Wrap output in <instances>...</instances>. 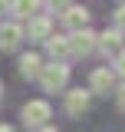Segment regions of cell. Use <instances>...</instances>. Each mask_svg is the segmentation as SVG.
Here are the masks:
<instances>
[{
  "label": "cell",
  "instance_id": "obj_6",
  "mask_svg": "<svg viewBox=\"0 0 125 132\" xmlns=\"http://www.w3.org/2000/svg\"><path fill=\"white\" fill-rule=\"evenodd\" d=\"M89 89H69L66 93V102H62V109H66V116H73V119H79V116L89 109Z\"/></svg>",
  "mask_w": 125,
  "mask_h": 132
},
{
  "label": "cell",
  "instance_id": "obj_11",
  "mask_svg": "<svg viewBox=\"0 0 125 132\" xmlns=\"http://www.w3.org/2000/svg\"><path fill=\"white\" fill-rule=\"evenodd\" d=\"M40 7H43V0H10V7H7V10H10L16 20H26V16H33Z\"/></svg>",
  "mask_w": 125,
  "mask_h": 132
},
{
  "label": "cell",
  "instance_id": "obj_17",
  "mask_svg": "<svg viewBox=\"0 0 125 132\" xmlns=\"http://www.w3.org/2000/svg\"><path fill=\"white\" fill-rule=\"evenodd\" d=\"M36 132H59V129H56V126H49V122H46V126H40Z\"/></svg>",
  "mask_w": 125,
  "mask_h": 132
},
{
  "label": "cell",
  "instance_id": "obj_19",
  "mask_svg": "<svg viewBox=\"0 0 125 132\" xmlns=\"http://www.w3.org/2000/svg\"><path fill=\"white\" fill-rule=\"evenodd\" d=\"M7 7H10V0H0V13H3V10H7Z\"/></svg>",
  "mask_w": 125,
  "mask_h": 132
},
{
  "label": "cell",
  "instance_id": "obj_18",
  "mask_svg": "<svg viewBox=\"0 0 125 132\" xmlns=\"http://www.w3.org/2000/svg\"><path fill=\"white\" fill-rule=\"evenodd\" d=\"M0 132H13V126H7V122H0Z\"/></svg>",
  "mask_w": 125,
  "mask_h": 132
},
{
  "label": "cell",
  "instance_id": "obj_5",
  "mask_svg": "<svg viewBox=\"0 0 125 132\" xmlns=\"http://www.w3.org/2000/svg\"><path fill=\"white\" fill-rule=\"evenodd\" d=\"M59 16H62V27H66L69 33L89 27V10H86V7H79V3H69L66 10H59Z\"/></svg>",
  "mask_w": 125,
  "mask_h": 132
},
{
  "label": "cell",
  "instance_id": "obj_20",
  "mask_svg": "<svg viewBox=\"0 0 125 132\" xmlns=\"http://www.w3.org/2000/svg\"><path fill=\"white\" fill-rule=\"evenodd\" d=\"M0 102H3V82H0Z\"/></svg>",
  "mask_w": 125,
  "mask_h": 132
},
{
  "label": "cell",
  "instance_id": "obj_1",
  "mask_svg": "<svg viewBox=\"0 0 125 132\" xmlns=\"http://www.w3.org/2000/svg\"><path fill=\"white\" fill-rule=\"evenodd\" d=\"M36 79H40V86H43V93H59L62 86L69 82V66L62 63V60H53L49 66H40Z\"/></svg>",
  "mask_w": 125,
  "mask_h": 132
},
{
  "label": "cell",
  "instance_id": "obj_8",
  "mask_svg": "<svg viewBox=\"0 0 125 132\" xmlns=\"http://www.w3.org/2000/svg\"><path fill=\"white\" fill-rule=\"evenodd\" d=\"M23 40H26V36H23V27H20V23H3V27H0V50H3V53H13Z\"/></svg>",
  "mask_w": 125,
  "mask_h": 132
},
{
  "label": "cell",
  "instance_id": "obj_15",
  "mask_svg": "<svg viewBox=\"0 0 125 132\" xmlns=\"http://www.w3.org/2000/svg\"><path fill=\"white\" fill-rule=\"evenodd\" d=\"M115 30H122V33H125V3L115 10Z\"/></svg>",
  "mask_w": 125,
  "mask_h": 132
},
{
  "label": "cell",
  "instance_id": "obj_2",
  "mask_svg": "<svg viewBox=\"0 0 125 132\" xmlns=\"http://www.w3.org/2000/svg\"><path fill=\"white\" fill-rule=\"evenodd\" d=\"M20 119H23V126L26 129H40V126H46L49 119H53V106H49L46 99H30L23 109H20Z\"/></svg>",
  "mask_w": 125,
  "mask_h": 132
},
{
  "label": "cell",
  "instance_id": "obj_3",
  "mask_svg": "<svg viewBox=\"0 0 125 132\" xmlns=\"http://www.w3.org/2000/svg\"><path fill=\"white\" fill-rule=\"evenodd\" d=\"M112 89H115V69H112V66L92 69V76H89V93H95V96H109Z\"/></svg>",
  "mask_w": 125,
  "mask_h": 132
},
{
  "label": "cell",
  "instance_id": "obj_7",
  "mask_svg": "<svg viewBox=\"0 0 125 132\" xmlns=\"http://www.w3.org/2000/svg\"><path fill=\"white\" fill-rule=\"evenodd\" d=\"M49 33H53V20H49L46 13L26 16V30H23V36H30V40H46Z\"/></svg>",
  "mask_w": 125,
  "mask_h": 132
},
{
  "label": "cell",
  "instance_id": "obj_12",
  "mask_svg": "<svg viewBox=\"0 0 125 132\" xmlns=\"http://www.w3.org/2000/svg\"><path fill=\"white\" fill-rule=\"evenodd\" d=\"M40 66H43L40 53H23V56H20V76H23V79H36Z\"/></svg>",
  "mask_w": 125,
  "mask_h": 132
},
{
  "label": "cell",
  "instance_id": "obj_9",
  "mask_svg": "<svg viewBox=\"0 0 125 132\" xmlns=\"http://www.w3.org/2000/svg\"><path fill=\"white\" fill-rule=\"evenodd\" d=\"M95 46L102 50L105 56H115L122 50V30H105V33H95Z\"/></svg>",
  "mask_w": 125,
  "mask_h": 132
},
{
  "label": "cell",
  "instance_id": "obj_10",
  "mask_svg": "<svg viewBox=\"0 0 125 132\" xmlns=\"http://www.w3.org/2000/svg\"><path fill=\"white\" fill-rule=\"evenodd\" d=\"M43 46L53 60H66L69 56V36H56V33H49L46 40H43Z\"/></svg>",
  "mask_w": 125,
  "mask_h": 132
},
{
  "label": "cell",
  "instance_id": "obj_13",
  "mask_svg": "<svg viewBox=\"0 0 125 132\" xmlns=\"http://www.w3.org/2000/svg\"><path fill=\"white\" fill-rule=\"evenodd\" d=\"M73 0H43V7H46L49 13H59V10H66Z\"/></svg>",
  "mask_w": 125,
  "mask_h": 132
},
{
  "label": "cell",
  "instance_id": "obj_16",
  "mask_svg": "<svg viewBox=\"0 0 125 132\" xmlns=\"http://www.w3.org/2000/svg\"><path fill=\"white\" fill-rule=\"evenodd\" d=\"M115 102H119V109L125 112V82L119 86V89H115Z\"/></svg>",
  "mask_w": 125,
  "mask_h": 132
},
{
  "label": "cell",
  "instance_id": "obj_4",
  "mask_svg": "<svg viewBox=\"0 0 125 132\" xmlns=\"http://www.w3.org/2000/svg\"><path fill=\"white\" fill-rule=\"evenodd\" d=\"M92 50H95V33L89 30V27L73 30V36H69V53H73V56H89Z\"/></svg>",
  "mask_w": 125,
  "mask_h": 132
},
{
  "label": "cell",
  "instance_id": "obj_14",
  "mask_svg": "<svg viewBox=\"0 0 125 132\" xmlns=\"http://www.w3.org/2000/svg\"><path fill=\"white\" fill-rule=\"evenodd\" d=\"M115 73H119V76H125V50H119V53H115Z\"/></svg>",
  "mask_w": 125,
  "mask_h": 132
}]
</instances>
